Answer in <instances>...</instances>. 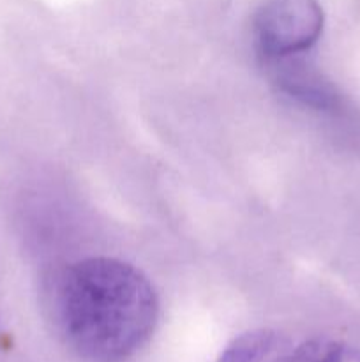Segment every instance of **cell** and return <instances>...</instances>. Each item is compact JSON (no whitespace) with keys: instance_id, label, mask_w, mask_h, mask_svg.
<instances>
[{"instance_id":"obj_2","label":"cell","mask_w":360,"mask_h":362,"mask_svg":"<svg viewBox=\"0 0 360 362\" xmlns=\"http://www.w3.org/2000/svg\"><path fill=\"white\" fill-rule=\"evenodd\" d=\"M323 30L316 0H265L254 14V42L267 59H288L307 52Z\"/></svg>"},{"instance_id":"obj_1","label":"cell","mask_w":360,"mask_h":362,"mask_svg":"<svg viewBox=\"0 0 360 362\" xmlns=\"http://www.w3.org/2000/svg\"><path fill=\"white\" fill-rule=\"evenodd\" d=\"M49 324L90 362H122L152 338L159 318L154 286L140 269L92 257L59 269L44 290Z\"/></svg>"},{"instance_id":"obj_3","label":"cell","mask_w":360,"mask_h":362,"mask_svg":"<svg viewBox=\"0 0 360 362\" xmlns=\"http://www.w3.org/2000/svg\"><path fill=\"white\" fill-rule=\"evenodd\" d=\"M217 362H360V350L337 339H296L258 329L233 339Z\"/></svg>"},{"instance_id":"obj_4","label":"cell","mask_w":360,"mask_h":362,"mask_svg":"<svg viewBox=\"0 0 360 362\" xmlns=\"http://www.w3.org/2000/svg\"><path fill=\"white\" fill-rule=\"evenodd\" d=\"M0 338H2V329H0Z\"/></svg>"}]
</instances>
